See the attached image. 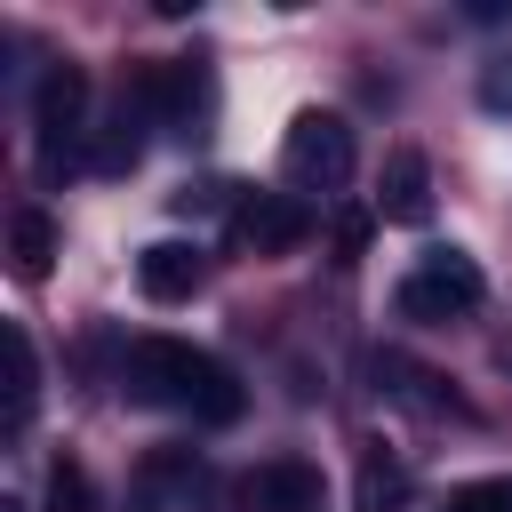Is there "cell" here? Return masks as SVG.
<instances>
[{"instance_id":"1","label":"cell","mask_w":512,"mask_h":512,"mask_svg":"<svg viewBox=\"0 0 512 512\" xmlns=\"http://www.w3.org/2000/svg\"><path fill=\"white\" fill-rule=\"evenodd\" d=\"M120 392L144 400V408H184L200 424H240V408H248L240 376L216 352L176 344V336H136L128 360H120Z\"/></svg>"},{"instance_id":"2","label":"cell","mask_w":512,"mask_h":512,"mask_svg":"<svg viewBox=\"0 0 512 512\" xmlns=\"http://www.w3.org/2000/svg\"><path fill=\"white\" fill-rule=\"evenodd\" d=\"M480 296H488V280H480V264H472L464 248H424V256H416V272L400 280V312H408V320H424V328L480 312Z\"/></svg>"},{"instance_id":"3","label":"cell","mask_w":512,"mask_h":512,"mask_svg":"<svg viewBox=\"0 0 512 512\" xmlns=\"http://www.w3.org/2000/svg\"><path fill=\"white\" fill-rule=\"evenodd\" d=\"M280 168L296 192H344L352 184V128L336 112H296L280 136Z\"/></svg>"},{"instance_id":"4","label":"cell","mask_w":512,"mask_h":512,"mask_svg":"<svg viewBox=\"0 0 512 512\" xmlns=\"http://www.w3.org/2000/svg\"><path fill=\"white\" fill-rule=\"evenodd\" d=\"M80 120H88V72L80 64H48L40 88H32V144H40V168L48 176L72 168V144L88 136Z\"/></svg>"},{"instance_id":"5","label":"cell","mask_w":512,"mask_h":512,"mask_svg":"<svg viewBox=\"0 0 512 512\" xmlns=\"http://www.w3.org/2000/svg\"><path fill=\"white\" fill-rule=\"evenodd\" d=\"M232 240L256 248V256H288V248H304V240H312V208H304V192H248V200L232 208Z\"/></svg>"},{"instance_id":"6","label":"cell","mask_w":512,"mask_h":512,"mask_svg":"<svg viewBox=\"0 0 512 512\" xmlns=\"http://www.w3.org/2000/svg\"><path fill=\"white\" fill-rule=\"evenodd\" d=\"M320 504H328V480L304 456H272L240 480V512H320Z\"/></svg>"},{"instance_id":"7","label":"cell","mask_w":512,"mask_h":512,"mask_svg":"<svg viewBox=\"0 0 512 512\" xmlns=\"http://www.w3.org/2000/svg\"><path fill=\"white\" fill-rule=\"evenodd\" d=\"M144 128H160L144 104H136V88H120V104H112V120L104 128H88V176H128L136 160H144Z\"/></svg>"},{"instance_id":"8","label":"cell","mask_w":512,"mask_h":512,"mask_svg":"<svg viewBox=\"0 0 512 512\" xmlns=\"http://www.w3.org/2000/svg\"><path fill=\"white\" fill-rule=\"evenodd\" d=\"M200 280H208V256H200V240H152V248L136 256V288H144L152 304H184Z\"/></svg>"},{"instance_id":"9","label":"cell","mask_w":512,"mask_h":512,"mask_svg":"<svg viewBox=\"0 0 512 512\" xmlns=\"http://www.w3.org/2000/svg\"><path fill=\"white\" fill-rule=\"evenodd\" d=\"M368 376H376V392H384L392 408H408V416H448V408H456V392H448L432 368H416L408 352H368Z\"/></svg>"},{"instance_id":"10","label":"cell","mask_w":512,"mask_h":512,"mask_svg":"<svg viewBox=\"0 0 512 512\" xmlns=\"http://www.w3.org/2000/svg\"><path fill=\"white\" fill-rule=\"evenodd\" d=\"M376 216H392V224H424L432 216V168H424V152H392L384 160V184H376Z\"/></svg>"},{"instance_id":"11","label":"cell","mask_w":512,"mask_h":512,"mask_svg":"<svg viewBox=\"0 0 512 512\" xmlns=\"http://www.w3.org/2000/svg\"><path fill=\"white\" fill-rule=\"evenodd\" d=\"M0 352H8V432H24L32 408H40V352H32V336L16 320L0 328Z\"/></svg>"},{"instance_id":"12","label":"cell","mask_w":512,"mask_h":512,"mask_svg":"<svg viewBox=\"0 0 512 512\" xmlns=\"http://www.w3.org/2000/svg\"><path fill=\"white\" fill-rule=\"evenodd\" d=\"M56 240H64V232H56L48 208H16V216H8V256H16L24 280H40V272L56 264Z\"/></svg>"},{"instance_id":"13","label":"cell","mask_w":512,"mask_h":512,"mask_svg":"<svg viewBox=\"0 0 512 512\" xmlns=\"http://www.w3.org/2000/svg\"><path fill=\"white\" fill-rule=\"evenodd\" d=\"M360 512H416V480H408L400 464L368 456V464H360Z\"/></svg>"},{"instance_id":"14","label":"cell","mask_w":512,"mask_h":512,"mask_svg":"<svg viewBox=\"0 0 512 512\" xmlns=\"http://www.w3.org/2000/svg\"><path fill=\"white\" fill-rule=\"evenodd\" d=\"M48 512H96V480H88V464H48Z\"/></svg>"},{"instance_id":"15","label":"cell","mask_w":512,"mask_h":512,"mask_svg":"<svg viewBox=\"0 0 512 512\" xmlns=\"http://www.w3.org/2000/svg\"><path fill=\"white\" fill-rule=\"evenodd\" d=\"M448 512H512V480H464L448 488Z\"/></svg>"},{"instance_id":"16","label":"cell","mask_w":512,"mask_h":512,"mask_svg":"<svg viewBox=\"0 0 512 512\" xmlns=\"http://www.w3.org/2000/svg\"><path fill=\"white\" fill-rule=\"evenodd\" d=\"M360 240H368V216H360V208H344V216H336V248H344V256H360Z\"/></svg>"},{"instance_id":"17","label":"cell","mask_w":512,"mask_h":512,"mask_svg":"<svg viewBox=\"0 0 512 512\" xmlns=\"http://www.w3.org/2000/svg\"><path fill=\"white\" fill-rule=\"evenodd\" d=\"M0 512H24V504H0Z\"/></svg>"}]
</instances>
